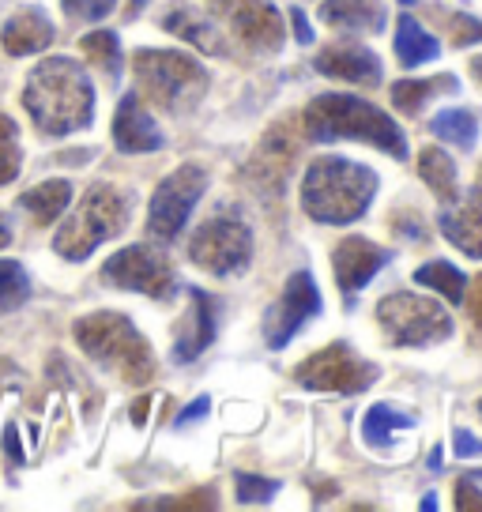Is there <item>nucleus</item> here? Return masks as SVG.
Segmentation results:
<instances>
[{"mask_svg": "<svg viewBox=\"0 0 482 512\" xmlns=\"http://www.w3.org/2000/svg\"><path fill=\"white\" fill-rule=\"evenodd\" d=\"M418 174H422V181L430 185V192L441 196V200H456V196H460V189H456V162H452V155H445L441 147H422V155H418Z\"/></svg>", "mask_w": 482, "mask_h": 512, "instance_id": "393cba45", "label": "nucleus"}, {"mask_svg": "<svg viewBox=\"0 0 482 512\" xmlns=\"http://www.w3.org/2000/svg\"><path fill=\"white\" fill-rule=\"evenodd\" d=\"M317 313H321V290L313 283V275L294 272L287 279L283 298L275 305H268V313H264V339H268V347L283 351Z\"/></svg>", "mask_w": 482, "mask_h": 512, "instance_id": "f8f14e48", "label": "nucleus"}, {"mask_svg": "<svg viewBox=\"0 0 482 512\" xmlns=\"http://www.w3.org/2000/svg\"><path fill=\"white\" fill-rule=\"evenodd\" d=\"M83 57L95 64V68H102L106 76H117L121 72V38L113 31H91L83 34Z\"/></svg>", "mask_w": 482, "mask_h": 512, "instance_id": "c85d7f7f", "label": "nucleus"}, {"mask_svg": "<svg viewBox=\"0 0 482 512\" xmlns=\"http://www.w3.org/2000/svg\"><path fill=\"white\" fill-rule=\"evenodd\" d=\"M211 12L223 19L230 34L249 49H279L283 46V12L272 0H211Z\"/></svg>", "mask_w": 482, "mask_h": 512, "instance_id": "ddd939ff", "label": "nucleus"}, {"mask_svg": "<svg viewBox=\"0 0 482 512\" xmlns=\"http://www.w3.org/2000/svg\"><path fill=\"white\" fill-rule=\"evenodd\" d=\"M16 426H8V460L12 464H23V452H19V437H16Z\"/></svg>", "mask_w": 482, "mask_h": 512, "instance_id": "a19ab883", "label": "nucleus"}, {"mask_svg": "<svg viewBox=\"0 0 482 512\" xmlns=\"http://www.w3.org/2000/svg\"><path fill=\"white\" fill-rule=\"evenodd\" d=\"M456 76H434V80H400L392 83V106L403 113H418L434 95H456Z\"/></svg>", "mask_w": 482, "mask_h": 512, "instance_id": "b1692460", "label": "nucleus"}, {"mask_svg": "<svg viewBox=\"0 0 482 512\" xmlns=\"http://www.w3.org/2000/svg\"><path fill=\"white\" fill-rule=\"evenodd\" d=\"M147 407H151V400H147V396L132 403V422H136V426H144V422H147Z\"/></svg>", "mask_w": 482, "mask_h": 512, "instance_id": "79ce46f5", "label": "nucleus"}, {"mask_svg": "<svg viewBox=\"0 0 482 512\" xmlns=\"http://www.w3.org/2000/svg\"><path fill=\"white\" fill-rule=\"evenodd\" d=\"M396 57L403 68H418V64H430L441 57V42L415 16H400L396 19Z\"/></svg>", "mask_w": 482, "mask_h": 512, "instance_id": "412c9836", "label": "nucleus"}, {"mask_svg": "<svg viewBox=\"0 0 482 512\" xmlns=\"http://www.w3.org/2000/svg\"><path fill=\"white\" fill-rule=\"evenodd\" d=\"M467 305H471V320H475V324L482 328V279H475V290H471Z\"/></svg>", "mask_w": 482, "mask_h": 512, "instance_id": "ea45409f", "label": "nucleus"}, {"mask_svg": "<svg viewBox=\"0 0 482 512\" xmlns=\"http://www.w3.org/2000/svg\"><path fill=\"white\" fill-rule=\"evenodd\" d=\"M471 72H475V83L482 87V57H475V61H471Z\"/></svg>", "mask_w": 482, "mask_h": 512, "instance_id": "a18cd8bd", "label": "nucleus"}, {"mask_svg": "<svg viewBox=\"0 0 482 512\" xmlns=\"http://www.w3.org/2000/svg\"><path fill=\"white\" fill-rule=\"evenodd\" d=\"M430 132L441 136V140H449V144L464 147V151H471V147H475V136H479V117H475V110L452 106V110L434 113Z\"/></svg>", "mask_w": 482, "mask_h": 512, "instance_id": "a878e982", "label": "nucleus"}, {"mask_svg": "<svg viewBox=\"0 0 482 512\" xmlns=\"http://www.w3.org/2000/svg\"><path fill=\"white\" fill-rule=\"evenodd\" d=\"M140 4H144V0H132V8H140Z\"/></svg>", "mask_w": 482, "mask_h": 512, "instance_id": "de8ad7c7", "label": "nucleus"}, {"mask_svg": "<svg viewBox=\"0 0 482 512\" xmlns=\"http://www.w3.org/2000/svg\"><path fill=\"white\" fill-rule=\"evenodd\" d=\"M452 448H456V456H460V460L482 456V441H479V437H471L467 430H456V433H452Z\"/></svg>", "mask_w": 482, "mask_h": 512, "instance_id": "c9c22d12", "label": "nucleus"}, {"mask_svg": "<svg viewBox=\"0 0 482 512\" xmlns=\"http://www.w3.org/2000/svg\"><path fill=\"white\" fill-rule=\"evenodd\" d=\"M479 192H482V166H479Z\"/></svg>", "mask_w": 482, "mask_h": 512, "instance_id": "09e8293b", "label": "nucleus"}, {"mask_svg": "<svg viewBox=\"0 0 482 512\" xmlns=\"http://www.w3.org/2000/svg\"><path fill=\"white\" fill-rule=\"evenodd\" d=\"M313 68L321 76L358 83V87H377L381 83V57L373 49L358 46V42H336V46L321 49L313 57Z\"/></svg>", "mask_w": 482, "mask_h": 512, "instance_id": "2eb2a0df", "label": "nucleus"}, {"mask_svg": "<svg viewBox=\"0 0 482 512\" xmlns=\"http://www.w3.org/2000/svg\"><path fill=\"white\" fill-rule=\"evenodd\" d=\"M415 283L422 287L437 290L441 298H449V302H464L467 294V279L460 268H452L449 260H430V264H422L415 272Z\"/></svg>", "mask_w": 482, "mask_h": 512, "instance_id": "cd10ccee", "label": "nucleus"}, {"mask_svg": "<svg viewBox=\"0 0 482 512\" xmlns=\"http://www.w3.org/2000/svg\"><path fill=\"white\" fill-rule=\"evenodd\" d=\"M132 68H136V83H140L136 95L155 102L166 113L189 110L208 91L204 64L177 49H140L132 57Z\"/></svg>", "mask_w": 482, "mask_h": 512, "instance_id": "39448f33", "label": "nucleus"}, {"mask_svg": "<svg viewBox=\"0 0 482 512\" xmlns=\"http://www.w3.org/2000/svg\"><path fill=\"white\" fill-rule=\"evenodd\" d=\"M298 384L313 392H339V396H358L377 381V366L366 362L362 354H354L351 343H332L306 358L298 366Z\"/></svg>", "mask_w": 482, "mask_h": 512, "instance_id": "9d476101", "label": "nucleus"}, {"mask_svg": "<svg viewBox=\"0 0 482 512\" xmlns=\"http://www.w3.org/2000/svg\"><path fill=\"white\" fill-rule=\"evenodd\" d=\"M31 298V279L16 260H0V317L16 313L19 305Z\"/></svg>", "mask_w": 482, "mask_h": 512, "instance_id": "c756f323", "label": "nucleus"}, {"mask_svg": "<svg viewBox=\"0 0 482 512\" xmlns=\"http://www.w3.org/2000/svg\"><path fill=\"white\" fill-rule=\"evenodd\" d=\"M102 279L113 283L121 290H136V294H147V298H174L177 294V279L170 260L151 249V245H129L121 253H113L102 268Z\"/></svg>", "mask_w": 482, "mask_h": 512, "instance_id": "9b49d317", "label": "nucleus"}, {"mask_svg": "<svg viewBox=\"0 0 482 512\" xmlns=\"http://www.w3.org/2000/svg\"><path fill=\"white\" fill-rule=\"evenodd\" d=\"M189 302H193V313L177 328L174 362H196L211 347V339H215V298L204 294V290L189 287Z\"/></svg>", "mask_w": 482, "mask_h": 512, "instance_id": "a211bd4d", "label": "nucleus"}, {"mask_svg": "<svg viewBox=\"0 0 482 512\" xmlns=\"http://www.w3.org/2000/svg\"><path fill=\"white\" fill-rule=\"evenodd\" d=\"M68 204H72V185L61 181V177L42 181V185H34L31 192H23V196H19V208L31 211L42 226L53 223V219H61V211H65Z\"/></svg>", "mask_w": 482, "mask_h": 512, "instance_id": "5701e85b", "label": "nucleus"}, {"mask_svg": "<svg viewBox=\"0 0 482 512\" xmlns=\"http://www.w3.org/2000/svg\"><path fill=\"white\" fill-rule=\"evenodd\" d=\"M377 320H381L385 336L396 347H434V343L452 336V317L441 309V302L411 294V290L381 298L377 302Z\"/></svg>", "mask_w": 482, "mask_h": 512, "instance_id": "0eeeda50", "label": "nucleus"}, {"mask_svg": "<svg viewBox=\"0 0 482 512\" xmlns=\"http://www.w3.org/2000/svg\"><path fill=\"white\" fill-rule=\"evenodd\" d=\"M53 42V23H49L38 8H23L16 16L4 23L0 31V46L8 57H31V53H42V49Z\"/></svg>", "mask_w": 482, "mask_h": 512, "instance_id": "aec40b11", "label": "nucleus"}, {"mask_svg": "<svg viewBox=\"0 0 482 512\" xmlns=\"http://www.w3.org/2000/svg\"><path fill=\"white\" fill-rule=\"evenodd\" d=\"M129 223V196L113 185H91L76 211L53 238V253L65 260H87L102 241L117 238Z\"/></svg>", "mask_w": 482, "mask_h": 512, "instance_id": "423d86ee", "label": "nucleus"}, {"mask_svg": "<svg viewBox=\"0 0 482 512\" xmlns=\"http://www.w3.org/2000/svg\"><path fill=\"white\" fill-rule=\"evenodd\" d=\"M23 106L31 121L46 136H68L76 128H87L95 117V87L76 61L49 57L31 68L23 87Z\"/></svg>", "mask_w": 482, "mask_h": 512, "instance_id": "f257e3e1", "label": "nucleus"}, {"mask_svg": "<svg viewBox=\"0 0 482 512\" xmlns=\"http://www.w3.org/2000/svg\"><path fill=\"white\" fill-rule=\"evenodd\" d=\"M23 170V147H19V128L0 113V185H12Z\"/></svg>", "mask_w": 482, "mask_h": 512, "instance_id": "7c9ffc66", "label": "nucleus"}, {"mask_svg": "<svg viewBox=\"0 0 482 512\" xmlns=\"http://www.w3.org/2000/svg\"><path fill=\"white\" fill-rule=\"evenodd\" d=\"M479 415H482V400H479Z\"/></svg>", "mask_w": 482, "mask_h": 512, "instance_id": "3c124183", "label": "nucleus"}, {"mask_svg": "<svg viewBox=\"0 0 482 512\" xmlns=\"http://www.w3.org/2000/svg\"><path fill=\"white\" fill-rule=\"evenodd\" d=\"M388 264H392V253L373 245L370 238H343L332 249V272H336V283L343 294L366 290L373 283V275Z\"/></svg>", "mask_w": 482, "mask_h": 512, "instance_id": "4468645a", "label": "nucleus"}, {"mask_svg": "<svg viewBox=\"0 0 482 512\" xmlns=\"http://www.w3.org/2000/svg\"><path fill=\"white\" fill-rule=\"evenodd\" d=\"M290 27H294V38L306 46V42H313V27H309V19L302 8H290Z\"/></svg>", "mask_w": 482, "mask_h": 512, "instance_id": "58836bf2", "label": "nucleus"}, {"mask_svg": "<svg viewBox=\"0 0 482 512\" xmlns=\"http://www.w3.org/2000/svg\"><path fill=\"white\" fill-rule=\"evenodd\" d=\"M302 125L313 144L358 140V144L385 151L392 159H407V140H403L400 125L373 102H362L354 95H317L302 113Z\"/></svg>", "mask_w": 482, "mask_h": 512, "instance_id": "7ed1b4c3", "label": "nucleus"}, {"mask_svg": "<svg viewBox=\"0 0 482 512\" xmlns=\"http://www.w3.org/2000/svg\"><path fill=\"white\" fill-rule=\"evenodd\" d=\"M430 467H434V471H441V448H434V452H430Z\"/></svg>", "mask_w": 482, "mask_h": 512, "instance_id": "49530a36", "label": "nucleus"}, {"mask_svg": "<svg viewBox=\"0 0 482 512\" xmlns=\"http://www.w3.org/2000/svg\"><path fill=\"white\" fill-rule=\"evenodd\" d=\"M377 174L343 155L313 159L302 174V211L321 226H347L370 211Z\"/></svg>", "mask_w": 482, "mask_h": 512, "instance_id": "f03ea898", "label": "nucleus"}, {"mask_svg": "<svg viewBox=\"0 0 482 512\" xmlns=\"http://www.w3.org/2000/svg\"><path fill=\"white\" fill-rule=\"evenodd\" d=\"M321 19L336 31L381 34L388 23V8L381 0H324Z\"/></svg>", "mask_w": 482, "mask_h": 512, "instance_id": "6ab92c4d", "label": "nucleus"}, {"mask_svg": "<svg viewBox=\"0 0 482 512\" xmlns=\"http://www.w3.org/2000/svg\"><path fill=\"white\" fill-rule=\"evenodd\" d=\"M8 241H12V226L4 223V215H0V249H4Z\"/></svg>", "mask_w": 482, "mask_h": 512, "instance_id": "c03bdc74", "label": "nucleus"}, {"mask_svg": "<svg viewBox=\"0 0 482 512\" xmlns=\"http://www.w3.org/2000/svg\"><path fill=\"white\" fill-rule=\"evenodd\" d=\"M83 159H91V151H68V155H61L57 162H65V166H83Z\"/></svg>", "mask_w": 482, "mask_h": 512, "instance_id": "37998d69", "label": "nucleus"}, {"mask_svg": "<svg viewBox=\"0 0 482 512\" xmlns=\"http://www.w3.org/2000/svg\"><path fill=\"white\" fill-rule=\"evenodd\" d=\"M211 411V400L208 396H200V400H193V407H185V411H181V415H177V430H185V426H193V422H200V418L208 415Z\"/></svg>", "mask_w": 482, "mask_h": 512, "instance_id": "e433bc0d", "label": "nucleus"}, {"mask_svg": "<svg viewBox=\"0 0 482 512\" xmlns=\"http://www.w3.org/2000/svg\"><path fill=\"white\" fill-rule=\"evenodd\" d=\"M234 486H238V501H245V505H264V501H272L279 494V482L257 479V475H238Z\"/></svg>", "mask_w": 482, "mask_h": 512, "instance_id": "473e14b6", "label": "nucleus"}, {"mask_svg": "<svg viewBox=\"0 0 482 512\" xmlns=\"http://www.w3.org/2000/svg\"><path fill=\"white\" fill-rule=\"evenodd\" d=\"M437 23L449 31L452 46H471V42H482V19H475L471 12H460V8H437L434 12Z\"/></svg>", "mask_w": 482, "mask_h": 512, "instance_id": "2f4dec72", "label": "nucleus"}, {"mask_svg": "<svg viewBox=\"0 0 482 512\" xmlns=\"http://www.w3.org/2000/svg\"><path fill=\"white\" fill-rule=\"evenodd\" d=\"M411 426H415V418L396 411L392 403H373L370 411H366V418H362V437L373 448H385L392 441V433H403L411 430Z\"/></svg>", "mask_w": 482, "mask_h": 512, "instance_id": "bb28decb", "label": "nucleus"}, {"mask_svg": "<svg viewBox=\"0 0 482 512\" xmlns=\"http://www.w3.org/2000/svg\"><path fill=\"white\" fill-rule=\"evenodd\" d=\"M72 336L91 362L117 373L125 384H147L155 377V354L125 313H87L72 324Z\"/></svg>", "mask_w": 482, "mask_h": 512, "instance_id": "20e7f679", "label": "nucleus"}, {"mask_svg": "<svg viewBox=\"0 0 482 512\" xmlns=\"http://www.w3.org/2000/svg\"><path fill=\"white\" fill-rule=\"evenodd\" d=\"M189 260H193L200 272L230 279L241 275L253 260V234L241 219L230 215H215L208 223H200V230L189 241Z\"/></svg>", "mask_w": 482, "mask_h": 512, "instance_id": "6e6552de", "label": "nucleus"}, {"mask_svg": "<svg viewBox=\"0 0 482 512\" xmlns=\"http://www.w3.org/2000/svg\"><path fill=\"white\" fill-rule=\"evenodd\" d=\"M437 226H441L445 241H452L460 253L471 256V260H482V192L479 189L471 192V196H464L460 204L441 208Z\"/></svg>", "mask_w": 482, "mask_h": 512, "instance_id": "f3484780", "label": "nucleus"}, {"mask_svg": "<svg viewBox=\"0 0 482 512\" xmlns=\"http://www.w3.org/2000/svg\"><path fill=\"white\" fill-rule=\"evenodd\" d=\"M403 4H415V0H403Z\"/></svg>", "mask_w": 482, "mask_h": 512, "instance_id": "8fccbe9b", "label": "nucleus"}, {"mask_svg": "<svg viewBox=\"0 0 482 512\" xmlns=\"http://www.w3.org/2000/svg\"><path fill=\"white\" fill-rule=\"evenodd\" d=\"M72 19H106L117 0H61Z\"/></svg>", "mask_w": 482, "mask_h": 512, "instance_id": "72a5a7b5", "label": "nucleus"}, {"mask_svg": "<svg viewBox=\"0 0 482 512\" xmlns=\"http://www.w3.org/2000/svg\"><path fill=\"white\" fill-rule=\"evenodd\" d=\"M456 509H482V494L475 490V479H464L456 486Z\"/></svg>", "mask_w": 482, "mask_h": 512, "instance_id": "4c0bfd02", "label": "nucleus"}, {"mask_svg": "<svg viewBox=\"0 0 482 512\" xmlns=\"http://www.w3.org/2000/svg\"><path fill=\"white\" fill-rule=\"evenodd\" d=\"M208 189V170L200 162H185L177 166L174 174H166L159 181V189L151 196V208H147V230L159 241H174L193 208L200 204V196Z\"/></svg>", "mask_w": 482, "mask_h": 512, "instance_id": "1a4fd4ad", "label": "nucleus"}, {"mask_svg": "<svg viewBox=\"0 0 482 512\" xmlns=\"http://www.w3.org/2000/svg\"><path fill=\"white\" fill-rule=\"evenodd\" d=\"M162 27H166L170 34H177L181 42H193V46L204 49V53H226L223 38L215 34V27H211L200 12H193V8H181V4L170 8L166 19H162Z\"/></svg>", "mask_w": 482, "mask_h": 512, "instance_id": "4be33fe9", "label": "nucleus"}, {"mask_svg": "<svg viewBox=\"0 0 482 512\" xmlns=\"http://www.w3.org/2000/svg\"><path fill=\"white\" fill-rule=\"evenodd\" d=\"M155 509H215V494L200 490V497H170V501H155Z\"/></svg>", "mask_w": 482, "mask_h": 512, "instance_id": "f704fd0d", "label": "nucleus"}, {"mask_svg": "<svg viewBox=\"0 0 482 512\" xmlns=\"http://www.w3.org/2000/svg\"><path fill=\"white\" fill-rule=\"evenodd\" d=\"M113 144L125 155H147V151H159L162 147L159 125L144 110V98L136 95V91L121 98V106L113 113Z\"/></svg>", "mask_w": 482, "mask_h": 512, "instance_id": "dca6fc26", "label": "nucleus"}]
</instances>
